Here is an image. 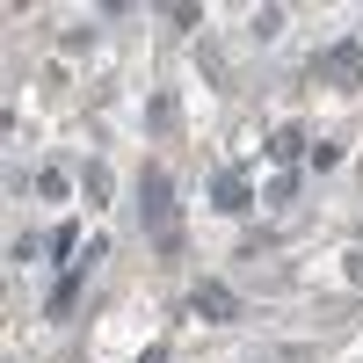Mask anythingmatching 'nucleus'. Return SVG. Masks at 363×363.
Here are the masks:
<instances>
[{"mask_svg": "<svg viewBox=\"0 0 363 363\" xmlns=\"http://www.w3.org/2000/svg\"><path fill=\"white\" fill-rule=\"evenodd\" d=\"M189 313H203V320H240V298H233L225 284H196V291H189Z\"/></svg>", "mask_w": 363, "mask_h": 363, "instance_id": "obj_1", "label": "nucleus"}, {"mask_svg": "<svg viewBox=\"0 0 363 363\" xmlns=\"http://www.w3.org/2000/svg\"><path fill=\"white\" fill-rule=\"evenodd\" d=\"M211 203H218V211H233V218H240V211L255 203V189H247V174H218V189H211Z\"/></svg>", "mask_w": 363, "mask_h": 363, "instance_id": "obj_2", "label": "nucleus"}, {"mask_svg": "<svg viewBox=\"0 0 363 363\" xmlns=\"http://www.w3.org/2000/svg\"><path fill=\"white\" fill-rule=\"evenodd\" d=\"M145 218H153L160 233H174V225H167V174H160V167H145Z\"/></svg>", "mask_w": 363, "mask_h": 363, "instance_id": "obj_3", "label": "nucleus"}, {"mask_svg": "<svg viewBox=\"0 0 363 363\" xmlns=\"http://www.w3.org/2000/svg\"><path fill=\"white\" fill-rule=\"evenodd\" d=\"M298 153H306V131H277V138H269V160L298 167Z\"/></svg>", "mask_w": 363, "mask_h": 363, "instance_id": "obj_4", "label": "nucleus"}, {"mask_svg": "<svg viewBox=\"0 0 363 363\" xmlns=\"http://www.w3.org/2000/svg\"><path fill=\"white\" fill-rule=\"evenodd\" d=\"M80 189H87V203H109V167L87 160V167H80Z\"/></svg>", "mask_w": 363, "mask_h": 363, "instance_id": "obj_5", "label": "nucleus"}, {"mask_svg": "<svg viewBox=\"0 0 363 363\" xmlns=\"http://www.w3.org/2000/svg\"><path fill=\"white\" fill-rule=\"evenodd\" d=\"M73 298H80V269H73V277H66V284H58V291H51V313H58V320H66V313H73Z\"/></svg>", "mask_w": 363, "mask_h": 363, "instance_id": "obj_6", "label": "nucleus"}, {"mask_svg": "<svg viewBox=\"0 0 363 363\" xmlns=\"http://www.w3.org/2000/svg\"><path fill=\"white\" fill-rule=\"evenodd\" d=\"M37 189H44V196H66V189H73V174H58V167H44V174H37Z\"/></svg>", "mask_w": 363, "mask_h": 363, "instance_id": "obj_7", "label": "nucleus"}, {"mask_svg": "<svg viewBox=\"0 0 363 363\" xmlns=\"http://www.w3.org/2000/svg\"><path fill=\"white\" fill-rule=\"evenodd\" d=\"M342 269H349V284H363V247H356V255H349Z\"/></svg>", "mask_w": 363, "mask_h": 363, "instance_id": "obj_8", "label": "nucleus"}]
</instances>
